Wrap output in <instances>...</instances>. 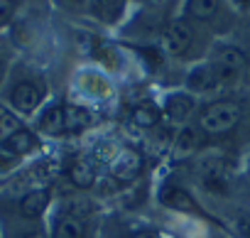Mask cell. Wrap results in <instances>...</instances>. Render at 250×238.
Masks as SVG:
<instances>
[{"label": "cell", "mask_w": 250, "mask_h": 238, "mask_svg": "<svg viewBox=\"0 0 250 238\" xmlns=\"http://www.w3.org/2000/svg\"><path fill=\"white\" fill-rule=\"evenodd\" d=\"M240 106L235 101H216L211 106H206L199 115V130L206 135H221L228 133L230 128L238 126L240 121Z\"/></svg>", "instance_id": "cell-1"}, {"label": "cell", "mask_w": 250, "mask_h": 238, "mask_svg": "<svg viewBox=\"0 0 250 238\" xmlns=\"http://www.w3.org/2000/svg\"><path fill=\"white\" fill-rule=\"evenodd\" d=\"M213 76H216V84L218 86H233L240 81V76L245 74L248 69V59L240 54V49L235 47H223L216 52V57L208 62Z\"/></svg>", "instance_id": "cell-2"}, {"label": "cell", "mask_w": 250, "mask_h": 238, "mask_svg": "<svg viewBox=\"0 0 250 238\" xmlns=\"http://www.w3.org/2000/svg\"><path fill=\"white\" fill-rule=\"evenodd\" d=\"M44 96H47V88H44L40 81H20V84L13 88L10 101H13V106H15L20 113H32V110H37V108L42 106Z\"/></svg>", "instance_id": "cell-3"}, {"label": "cell", "mask_w": 250, "mask_h": 238, "mask_svg": "<svg viewBox=\"0 0 250 238\" xmlns=\"http://www.w3.org/2000/svg\"><path fill=\"white\" fill-rule=\"evenodd\" d=\"M199 177L201 182L213 189V192H223L226 189V182H228V167H226V160L218 157V155H206L199 160Z\"/></svg>", "instance_id": "cell-4"}, {"label": "cell", "mask_w": 250, "mask_h": 238, "mask_svg": "<svg viewBox=\"0 0 250 238\" xmlns=\"http://www.w3.org/2000/svg\"><path fill=\"white\" fill-rule=\"evenodd\" d=\"M113 177L120 182H133L140 172H143V157L135 150H120L115 155V160L110 162Z\"/></svg>", "instance_id": "cell-5"}, {"label": "cell", "mask_w": 250, "mask_h": 238, "mask_svg": "<svg viewBox=\"0 0 250 238\" xmlns=\"http://www.w3.org/2000/svg\"><path fill=\"white\" fill-rule=\"evenodd\" d=\"M37 148V138H35V133H30V130H25V128H18L15 133H10L8 138H3L0 140V150L3 152H8V155H13V157H22V155H27V152H32Z\"/></svg>", "instance_id": "cell-6"}, {"label": "cell", "mask_w": 250, "mask_h": 238, "mask_svg": "<svg viewBox=\"0 0 250 238\" xmlns=\"http://www.w3.org/2000/svg\"><path fill=\"white\" fill-rule=\"evenodd\" d=\"M191 42H194V32H191V27H189L187 22H182V20L172 22V25L167 27V32H165V44H167V49H169L174 57L184 54V52L191 47Z\"/></svg>", "instance_id": "cell-7"}, {"label": "cell", "mask_w": 250, "mask_h": 238, "mask_svg": "<svg viewBox=\"0 0 250 238\" xmlns=\"http://www.w3.org/2000/svg\"><path fill=\"white\" fill-rule=\"evenodd\" d=\"M191 110H194V96L191 93L179 91V93L167 96V101H165V115L174 123H184L191 115Z\"/></svg>", "instance_id": "cell-8"}, {"label": "cell", "mask_w": 250, "mask_h": 238, "mask_svg": "<svg viewBox=\"0 0 250 238\" xmlns=\"http://www.w3.org/2000/svg\"><path fill=\"white\" fill-rule=\"evenodd\" d=\"M160 199H162L165 206L177 209V211H199V206H196V201L191 199V194H189L187 189L177 187V184H167V187H162Z\"/></svg>", "instance_id": "cell-9"}, {"label": "cell", "mask_w": 250, "mask_h": 238, "mask_svg": "<svg viewBox=\"0 0 250 238\" xmlns=\"http://www.w3.org/2000/svg\"><path fill=\"white\" fill-rule=\"evenodd\" d=\"M49 206V192L47 189H32L20 201V214L25 218H40L44 209Z\"/></svg>", "instance_id": "cell-10"}, {"label": "cell", "mask_w": 250, "mask_h": 238, "mask_svg": "<svg viewBox=\"0 0 250 238\" xmlns=\"http://www.w3.org/2000/svg\"><path fill=\"white\" fill-rule=\"evenodd\" d=\"M199 143H201V130L194 128V126H184L177 133V138H174V157H189V155H194L196 148H199Z\"/></svg>", "instance_id": "cell-11"}, {"label": "cell", "mask_w": 250, "mask_h": 238, "mask_svg": "<svg viewBox=\"0 0 250 238\" xmlns=\"http://www.w3.org/2000/svg\"><path fill=\"white\" fill-rule=\"evenodd\" d=\"M40 130L47 135H62L66 133L64 128V106H49L40 115Z\"/></svg>", "instance_id": "cell-12"}, {"label": "cell", "mask_w": 250, "mask_h": 238, "mask_svg": "<svg viewBox=\"0 0 250 238\" xmlns=\"http://www.w3.org/2000/svg\"><path fill=\"white\" fill-rule=\"evenodd\" d=\"M128 0H93V15L103 22H118Z\"/></svg>", "instance_id": "cell-13"}, {"label": "cell", "mask_w": 250, "mask_h": 238, "mask_svg": "<svg viewBox=\"0 0 250 238\" xmlns=\"http://www.w3.org/2000/svg\"><path fill=\"white\" fill-rule=\"evenodd\" d=\"M69 177H71V182L76 184V187H81V189H88L93 182H96V165L91 162V160H76L74 165H71V170H69Z\"/></svg>", "instance_id": "cell-14"}, {"label": "cell", "mask_w": 250, "mask_h": 238, "mask_svg": "<svg viewBox=\"0 0 250 238\" xmlns=\"http://www.w3.org/2000/svg\"><path fill=\"white\" fill-rule=\"evenodd\" d=\"M83 233H86L83 218L74 214H64L54 228V238H83Z\"/></svg>", "instance_id": "cell-15"}, {"label": "cell", "mask_w": 250, "mask_h": 238, "mask_svg": "<svg viewBox=\"0 0 250 238\" xmlns=\"http://www.w3.org/2000/svg\"><path fill=\"white\" fill-rule=\"evenodd\" d=\"M91 123V113L81 106H64V128L66 133H76Z\"/></svg>", "instance_id": "cell-16"}, {"label": "cell", "mask_w": 250, "mask_h": 238, "mask_svg": "<svg viewBox=\"0 0 250 238\" xmlns=\"http://www.w3.org/2000/svg\"><path fill=\"white\" fill-rule=\"evenodd\" d=\"M187 86L194 88V91H208V88H216L218 84H216V76H213L211 66H208V64H201V66H196V69L189 74Z\"/></svg>", "instance_id": "cell-17"}, {"label": "cell", "mask_w": 250, "mask_h": 238, "mask_svg": "<svg viewBox=\"0 0 250 238\" xmlns=\"http://www.w3.org/2000/svg\"><path fill=\"white\" fill-rule=\"evenodd\" d=\"M187 13L194 20H211L218 13V0H189Z\"/></svg>", "instance_id": "cell-18"}, {"label": "cell", "mask_w": 250, "mask_h": 238, "mask_svg": "<svg viewBox=\"0 0 250 238\" xmlns=\"http://www.w3.org/2000/svg\"><path fill=\"white\" fill-rule=\"evenodd\" d=\"M133 121L138 126H143V128H152L160 121V110L155 106H150V103H140V106L133 108Z\"/></svg>", "instance_id": "cell-19"}, {"label": "cell", "mask_w": 250, "mask_h": 238, "mask_svg": "<svg viewBox=\"0 0 250 238\" xmlns=\"http://www.w3.org/2000/svg\"><path fill=\"white\" fill-rule=\"evenodd\" d=\"M20 128V123H18V118L8 110V108H3L0 106V140L3 138H8L10 133H15Z\"/></svg>", "instance_id": "cell-20"}, {"label": "cell", "mask_w": 250, "mask_h": 238, "mask_svg": "<svg viewBox=\"0 0 250 238\" xmlns=\"http://www.w3.org/2000/svg\"><path fill=\"white\" fill-rule=\"evenodd\" d=\"M15 165H18V157H13V155H8V152L0 150V179L8 177V174L15 170Z\"/></svg>", "instance_id": "cell-21"}, {"label": "cell", "mask_w": 250, "mask_h": 238, "mask_svg": "<svg viewBox=\"0 0 250 238\" xmlns=\"http://www.w3.org/2000/svg\"><path fill=\"white\" fill-rule=\"evenodd\" d=\"M15 13V0H0V27L8 25Z\"/></svg>", "instance_id": "cell-22"}, {"label": "cell", "mask_w": 250, "mask_h": 238, "mask_svg": "<svg viewBox=\"0 0 250 238\" xmlns=\"http://www.w3.org/2000/svg\"><path fill=\"white\" fill-rule=\"evenodd\" d=\"M20 238H44V233H40V231H27V233H22Z\"/></svg>", "instance_id": "cell-23"}, {"label": "cell", "mask_w": 250, "mask_h": 238, "mask_svg": "<svg viewBox=\"0 0 250 238\" xmlns=\"http://www.w3.org/2000/svg\"><path fill=\"white\" fill-rule=\"evenodd\" d=\"M133 238H157L155 233H150V231H143V233H135Z\"/></svg>", "instance_id": "cell-24"}, {"label": "cell", "mask_w": 250, "mask_h": 238, "mask_svg": "<svg viewBox=\"0 0 250 238\" xmlns=\"http://www.w3.org/2000/svg\"><path fill=\"white\" fill-rule=\"evenodd\" d=\"M235 5H240V8H250V0H235Z\"/></svg>", "instance_id": "cell-25"}, {"label": "cell", "mask_w": 250, "mask_h": 238, "mask_svg": "<svg viewBox=\"0 0 250 238\" xmlns=\"http://www.w3.org/2000/svg\"><path fill=\"white\" fill-rule=\"evenodd\" d=\"M3 76H5V64L0 62V84H3Z\"/></svg>", "instance_id": "cell-26"}, {"label": "cell", "mask_w": 250, "mask_h": 238, "mask_svg": "<svg viewBox=\"0 0 250 238\" xmlns=\"http://www.w3.org/2000/svg\"><path fill=\"white\" fill-rule=\"evenodd\" d=\"M243 231H245V236L250 238V223H245V226H243Z\"/></svg>", "instance_id": "cell-27"}, {"label": "cell", "mask_w": 250, "mask_h": 238, "mask_svg": "<svg viewBox=\"0 0 250 238\" xmlns=\"http://www.w3.org/2000/svg\"><path fill=\"white\" fill-rule=\"evenodd\" d=\"M245 71H248V76H250V57H248V69H245Z\"/></svg>", "instance_id": "cell-28"}, {"label": "cell", "mask_w": 250, "mask_h": 238, "mask_svg": "<svg viewBox=\"0 0 250 238\" xmlns=\"http://www.w3.org/2000/svg\"><path fill=\"white\" fill-rule=\"evenodd\" d=\"M74 3H86V0H74Z\"/></svg>", "instance_id": "cell-29"}]
</instances>
